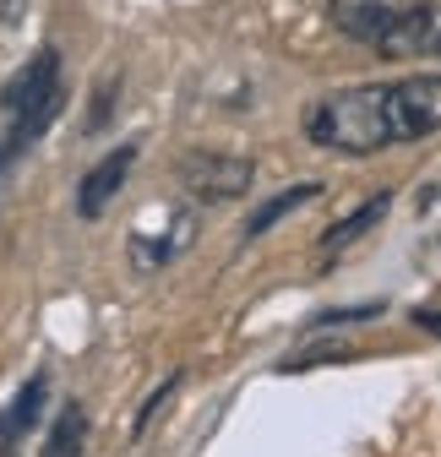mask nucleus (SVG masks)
I'll use <instances>...</instances> for the list:
<instances>
[{
  "instance_id": "nucleus-1",
  "label": "nucleus",
  "mask_w": 441,
  "mask_h": 457,
  "mask_svg": "<svg viewBox=\"0 0 441 457\" xmlns=\"http://www.w3.org/2000/svg\"><path fill=\"white\" fill-rule=\"evenodd\" d=\"M436 131H441V71L338 87L305 109V142L344 158H370L381 147L425 142Z\"/></svg>"
},
{
  "instance_id": "nucleus-2",
  "label": "nucleus",
  "mask_w": 441,
  "mask_h": 457,
  "mask_svg": "<svg viewBox=\"0 0 441 457\" xmlns=\"http://www.w3.org/2000/svg\"><path fill=\"white\" fill-rule=\"evenodd\" d=\"M0 109H6V120H12V137H6L12 153L38 142L54 126V114H61V49L44 44L33 61L0 87Z\"/></svg>"
},
{
  "instance_id": "nucleus-3",
  "label": "nucleus",
  "mask_w": 441,
  "mask_h": 457,
  "mask_svg": "<svg viewBox=\"0 0 441 457\" xmlns=\"http://www.w3.org/2000/svg\"><path fill=\"white\" fill-rule=\"evenodd\" d=\"M256 180V163L245 153H218V147H196L180 158V186L191 202H207V207H224V202H240Z\"/></svg>"
},
{
  "instance_id": "nucleus-4",
  "label": "nucleus",
  "mask_w": 441,
  "mask_h": 457,
  "mask_svg": "<svg viewBox=\"0 0 441 457\" xmlns=\"http://www.w3.org/2000/svg\"><path fill=\"white\" fill-rule=\"evenodd\" d=\"M409 12H414L409 0H333L338 33H349V38H360L370 49H387L393 33L409 22Z\"/></svg>"
},
{
  "instance_id": "nucleus-5",
  "label": "nucleus",
  "mask_w": 441,
  "mask_h": 457,
  "mask_svg": "<svg viewBox=\"0 0 441 457\" xmlns=\"http://www.w3.org/2000/svg\"><path fill=\"white\" fill-rule=\"evenodd\" d=\"M137 169V142H121L115 153H104L87 175L77 180V218H104L109 212V202L121 196V186H126V175Z\"/></svg>"
},
{
  "instance_id": "nucleus-6",
  "label": "nucleus",
  "mask_w": 441,
  "mask_h": 457,
  "mask_svg": "<svg viewBox=\"0 0 441 457\" xmlns=\"http://www.w3.org/2000/svg\"><path fill=\"white\" fill-rule=\"evenodd\" d=\"M44 414H49V370H33V376L17 386L12 403L0 409V457H17L22 441L38 430Z\"/></svg>"
},
{
  "instance_id": "nucleus-7",
  "label": "nucleus",
  "mask_w": 441,
  "mask_h": 457,
  "mask_svg": "<svg viewBox=\"0 0 441 457\" xmlns=\"http://www.w3.org/2000/svg\"><path fill=\"white\" fill-rule=\"evenodd\" d=\"M191 235H196L191 212H170L158 235H147V228H131V240H126V245H131V267H137V272H158V267H170V262L191 245Z\"/></svg>"
},
{
  "instance_id": "nucleus-8",
  "label": "nucleus",
  "mask_w": 441,
  "mask_h": 457,
  "mask_svg": "<svg viewBox=\"0 0 441 457\" xmlns=\"http://www.w3.org/2000/svg\"><path fill=\"white\" fill-rule=\"evenodd\" d=\"M387 207H393V191H376V196H365L354 212H344L338 223H327L321 228V262H333V256H344L360 235H370V228L387 218Z\"/></svg>"
},
{
  "instance_id": "nucleus-9",
  "label": "nucleus",
  "mask_w": 441,
  "mask_h": 457,
  "mask_svg": "<svg viewBox=\"0 0 441 457\" xmlns=\"http://www.w3.org/2000/svg\"><path fill=\"white\" fill-rule=\"evenodd\" d=\"M82 452H87V409L77 397H66L49 420V436H44L38 457H82Z\"/></svg>"
},
{
  "instance_id": "nucleus-10",
  "label": "nucleus",
  "mask_w": 441,
  "mask_h": 457,
  "mask_svg": "<svg viewBox=\"0 0 441 457\" xmlns=\"http://www.w3.org/2000/svg\"><path fill=\"white\" fill-rule=\"evenodd\" d=\"M321 196V186L316 180H300V186H289V191H279V196H267L262 207H251L245 212V240H262L279 218H289V212H300L305 202H316Z\"/></svg>"
},
{
  "instance_id": "nucleus-11",
  "label": "nucleus",
  "mask_w": 441,
  "mask_h": 457,
  "mask_svg": "<svg viewBox=\"0 0 441 457\" xmlns=\"http://www.w3.org/2000/svg\"><path fill=\"white\" fill-rule=\"evenodd\" d=\"M180 381H186V376H180V370H170V376H163V386H153V392H147V403H142V409H137V420H131V441H142V436H147V425H153V420H158V409L180 392Z\"/></svg>"
},
{
  "instance_id": "nucleus-12",
  "label": "nucleus",
  "mask_w": 441,
  "mask_h": 457,
  "mask_svg": "<svg viewBox=\"0 0 441 457\" xmlns=\"http://www.w3.org/2000/svg\"><path fill=\"white\" fill-rule=\"evenodd\" d=\"M381 311H387V305H381V300H370V305H349V311H327V316H316L311 327H344V321H376Z\"/></svg>"
},
{
  "instance_id": "nucleus-13",
  "label": "nucleus",
  "mask_w": 441,
  "mask_h": 457,
  "mask_svg": "<svg viewBox=\"0 0 441 457\" xmlns=\"http://www.w3.org/2000/svg\"><path fill=\"white\" fill-rule=\"evenodd\" d=\"M115 87H121V82H104V87L93 93V114H87V131H98V126L109 120V93H115Z\"/></svg>"
},
{
  "instance_id": "nucleus-14",
  "label": "nucleus",
  "mask_w": 441,
  "mask_h": 457,
  "mask_svg": "<svg viewBox=\"0 0 441 457\" xmlns=\"http://www.w3.org/2000/svg\"><path fill=\"white\" fill-rule=\"evenodd\" d=\"M414 327H425L430 337H441V311H430V305H420V311H414Z\"/></svg>"
},
{
  "instance_id": "nucleus-15",
  "label": "nucleus",
  "mask_w": 441,
  "mask_h": 457,
  "mask_svg": "<svg viewBox=\"0 0 441 457\" xmlns=\"http://www.w3.org/2000/svg\"><path fill=\"white\" fill-rule=\"evenodd\" d=\"M12 158H17V153H12L6 142H0V180H6V163H12Z\"/></svg>"
}]
</instances>
